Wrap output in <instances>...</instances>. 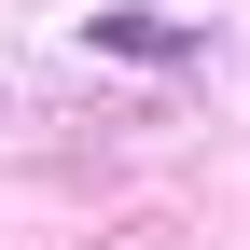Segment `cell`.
Wrapping results in <instances>:
<instances>
[{
	"mask_svg": "<svg viewBox=\"0 0 250 250\" xmlns=\"http://www.w3.org/2000/svg\"><path fill=\"white\" fill-rule=\"evenodd\" d=\"M83 42H98V56H139V70H181V56H195V28H181V14H139V0H111V14H83Z\"/></svg>",
	"mask_w": 250,
	"mask_h": 250,
	"instance_id": "cell-1",
	"label": "cell"
}]
</instances>
